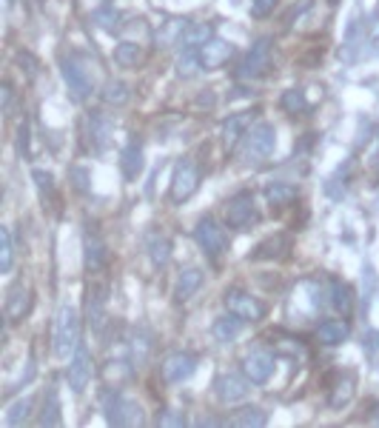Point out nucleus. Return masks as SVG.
I'll return each instance as SVG.
<instances>
[{"instance_id":"nucleus-31","label":"nucleus","mask_w":379,"mask_h":428,"mask_svg":"<svg viewBox=\"0 0 379 428\" xmlns=\"http://www.w3.org/2000/svg\"><path fill=\"white\" fill-rule=\"evenodd\" d=\"M231 425H265V414L260 408H242L231 417Z\"/></svg>"},{"instance_id":"nucleus-34","label":"nucleus","mask_w":379,"mask_h":428,"mask_svg":"<svg viewBox=\"0 0 379 428\" xmlns=\"http://www.w3.org/2000/svg\"><path fill=\"white\" fill-rule=\"evenodd\" d=\"M57 391L54 388H49V406L43 403V417H40V425H57L60 422V417H57Z\"/></svg>"},{"instance_id":"nucleus-8","label":"nucleus","mask_w":379,"mask_h":428,"mask_svg":"<svg viewBox=\"0 0 379 428\" xmlns=\"http://www.w3.org/2000/svg\"><path fill=\"white\" fill-rule=\"evenodd\" d=\"M226 305H229L231 314H237V317H242V320H260V317L265 314L263 303H257L254 297L245 294V291H240V289H231V291L226 294Z\"/></svg>"},{"instance_id":"nucleus-4","label":"nucleus","mask_w":379,"mask_h":428,"mask_svg":"<svg viewBox=\"0 0 379 428\" xmlns=\"http://www.w3.org/2000/svg\"><path fill=\"white\" fill-rule=\"evenodd\" d=\"M257 220H260V214H257V208H254V197H251L248 192H240V194H234V197L229 200V206H226V223H229L231 229L248 231Z\"/></svg>"},{"instance_id":"nucleus-23","label":"nucleus","mask_w":379,"mask_h":428,"mask_svg":"<svg viewBox=\"0 0 379 428\" xmlns=\"http://www.w3.org/2000/svg\"><path fill=\"white\" fill-rule=\"evenodd\" d=\"M114 60H117L120 66L132 69V66H137L140 60H143V49H140V46H134V43H120V46H117V52H114Z\"/></svg>"},{"instance_id":"nucleus-3","label":"nucleus","mask_w":379,"mask_h":428,"mask_svg":"<svg viewBox=\"0 0 379 428\" xmlns=\"http://www.w3.org/2000/svg\"><path fill=\"white\" fill-rule=\"evenodd\" d=\"M277 146V132L271 123H257L245 135V148H242V158L245 163H257V160H265Z\"/></svg>"},{"instance_id":"nucleus-1","label":"nucleus","mask_w":379,"mask_h":428,"mask_svg":"<svg viewBox=\"0 0 379 428\" xmlns=\"http://www.w3.org/2000/svg\"><path fill=\"white\" fill-rule=\"evenodd\" d=\"M80 317L75 305H63L54 317V354L66 360L69 351H75L80 343Z\"/></svg>"},{"instance_id":"nucleus-33","label":"nucleus","mask_w":379,"mask_h":428,"mask_svg":"<svg viewBox=\"0 0 379 428\" xmlns=\"http://www.w3.org/2000/svg\"><path fill=\"white\" fill-rule=\"evenodd\" d=\"M29 411H31V397H23V400H17V403L9 408V414H6V422H12V425H20V422L29 417Z\"/></svg>"},{"instance_id":"nucleus-12","label":"nucleus","mask_w":379,"mask_h":428,"mask_svg":"<svg viewBox=\"0 0 379 428\" xmlns=\"http://www.w3.org/2000/svg\"><path fill=\"white\" fill-rule=\"evenodd\" d=\"M231 54H234V46L231 43L211 38L206 46H200V63H203V69H219L223 63H229Z\"/></svg>"},{"instance_id":"nucleus-18","label":"nucleus","mask_w":379,"mask_h":428,"mask_svg":"<svg viewBox=\"0 0 379 428\" xmlns=\"http://www.w3.org/2000/svg\"><path fill=\"white\" fill-rule=\"evenodd\" d=\"M6 312L12 320H20L29 312V289H23V283H17L9 291V303H6Z\"/></svg>"},{"instance_id":"nucleus-26","label":"nucleus","mask_w":379,"mask_h":428,"mask_svg":"<svg viewBox=\"0 0 379 428\" xmlns=\"http://www.w3.org/2000/svg\"><path fill=\"white\" fill-rule=\"evenodd\" d=\"M106 263V249H103V243L98 237H91L86 240V266L88 268H100Z\"/></svg>"},{"instance_id":"nucleus-14","label":"nucleus","mask_w":379,"mask_h":428,"mask_svg":"<svg viewBox=\"0 0 379 428\" xmlns=\"http://www.w3.org/2000/svg\"><path fill=\"white\" fill-rule=\"evenodd\" d=\"M248 394V383L240 377V374H223L217 380V397L223 403H237V400H242V397Z\"/></svg>"},{"instance_id":"nucleus-20","label":"nucleus","mask_w":379,"mask_h":428,"mask_svg":"<svg viewBox=\"0 0 379 428\" xmlns=\"http://www.w3.org/2000/svg\"><path fill=\"white\" fill-rule=\"evenodd\" d=\"M200 283H203V274L197 268H185L177 280V300H188L200 289Z\"/></svg>"},{"instance_id":"nucleus-30","label":"nucleus","mask_w":379,"mask_h":428,"mask_svg":"<svg viewBox=\"0 0 379 428\" xmlns=\"http://www.w3.org/2000/svg\"><path fill=\"white\" fill-rule=\"evenodd\" d=\"M277 249H288V237H274V240H268V243H263V246L254 252V257L257 260H265V257H277V254H282V252H277Z\"/></svg>"},{"instance_id":"nucleus-9","label":"nucleus","mask_w":379,"mask_h":428,"mask_svg":"<svg viewBox=\"0 0 379 428\" xmlns=\"http://www.w3.org/2000/svg\"><path fill=\"white\" fill-rule=\"evenodd\" d=\"M242 372H245V377L251 380V383H265L268 377H271V372H274V357L268 354V351H263V349H257V351H251V354H245V360H242Z\"/></svg>"},{"instance_id":"nucleus-19","label":"nucleus","mask_w":379,"mask_h":428,"mask_svg":"<svg viewBox=\"0 0 379 428\" xmlns=\"http://www.w3.org/2000/svg\"><path fill=\"white\" fill-rule=\"evenodd\" d=\"M140 169H143V151H140V143L132 140L129 148L123 151V171H125V177H129V180H134L140 174Z\"/></svg>"},{"instance_id":"nucleus-11","label":"nucleus","mask_w":379,"mask_h":428,"mask_svg":"<svg viewBox=\"0 0 379 428\" xmlns=\"http://www.w3.org/2000/svg\"><path fill=\"white\" fill-rule=\"evenodd\" d=\"M91 380V360H88V349L86 346H77L75 349V360L69 365V385L75 391H86Z\"/></svg>"},{"instance_id":"nucleus-40","label":"nucleus","mask_w":379,"mask_h":428,"mask_svg":"<svg viewBox=\"0 0 379 428\" xmlns=\"http://www.w3.org/2000/svg\"><path fill=\"white\" fill-rule=\"evenodd\" d=\"M35 180L40 183V189L52 192V177H49V174H43V171H35Z\"/></svg>"},{"instance_id":"nucleus-38","label":"nucleus","mask_w":379,"mask_h":428,"mask_svg":"<svg viewBox=\"0 0 379 428\" xmlns=\"http://www.w3.org/2000/svg\"><path fill=\"white\" fill-rule=\"evenodd\" d=\"M148 351H151V340H148V337H140V340H134V360H137V362H146Z\"/></svg>"},{"instance_id":"nucleus-39","label":"nucleus","mask_w":379,"mask_h":428,"mask_svg":"<svg viewBox=\"0 0 379 428\" xmlns=\"http://www.w3.org/2000/svg\"><path fill=\"white\" fill-rule=\"evenodd\" d=\"M157 422H160V425H183L185 420H183L180 414H163V417L157 420Z\"/></svg>"},{"instance_id":"nucleus-28","label":"nucleus","mask_w":379,"mask_h":428,"mask_svg":"<svg viewBox=\"0 0 379 428\" xmlns=\"http://www.w3.org/2000/svg\"><path fill=\"white\" fill-rule=\"evenodd\" d=\"M148 249H151V260L157 263V266H166L169 263V240L166 237H160V234H151V240H148Z\"/></svg>"},{"instance_id":"nucleus-42","label":"nucleus","mask_w":379,"mask_h":428,"mask_svg":"<svg viewBox=\"0 0 379 428\" xmlns=\"http://www.w3.org/2000/svg\"><path fill=\"white\" fill-rule=\"evenodd\" d=\"M376 422H379V414H376Z\"/></svg>"},{"instance_id":"nucleus-27","label":"nucleus","mask_w":379,"mask_h":428,"mask_svg":"<svg viewBox=\"0 0 379 428\" xmlns=\"http://www.w3.org/2000/svg\"><path fill=\"white\" fill-rule=\"evenodd\" d=\"M129 98H132L129 86L120 83V80L109 83V86H106V91H103V100H106L109 106H123V103H129Z\"/></svg>"},{"instance_id":"nucleus-16","label":"nucleus","mask_w":379,"mask_h":428,"mask_svg":"<svg viewBox=\"0 0 379 428\" xmlns=\"http://www.w3.org/2000/svg\"><path fill=\"white\" fill-rule=\"evenodd\" d=\"M240 328H242V317H237V314L219 317V320L214 323V337H217L219 343H231L237 334H240Z\"/></svg>"},{"instance_id":"nucleus-32","label":"nucleus","mask_w":379,"mask_h":428,"mask_svg":"<svg viewBox=\"0 0 379 428\" xmlns=\"http://www.w3.org/2000/svg\"><path fill=\"white\" fill-rule=\"evenodd\" d=\"M12 234L9 229H0V268L9 271L12 268Z\"/></svg>"},{"instance_id":"nucleus-10","label":"nucleus","mask_w":379,"mask_h":428,"mask_svg":"<svg viewBox=\"0 0 379 428\" xmlns=\"http://www.w3.org/2000/svg\"><path fill=\"white\" fill-rule=\"evenodd\" d=\"M194 365H197V360L192 354L177 351V354L166 357V362H163V377L169 383H183V380H188V377L194 374Z\"/></svg>"},{"instance_id":"nucleus-6","label":"nucleus","mask_w":379,"mask_h":428,"mask_svg":"<svg viewBox=\"0 0 379 428\" xmlns=\"http://www.w3.org/2000/svg\"><path fill=\"white\" fill-rule=\"evenodd\" d=\"M194 240H197V246L206 252V254H211V257H219L226 252V231L219 229L211 217H203L200 223H197V229H194Z\"/></svg>"},{"instance_id":"nucleus-5","label":"nucleus","mask_w":379,"mask_h":428,"mask_svg":"<svg viewBox=\"0 0 379 428\" xmlns=\"http://www.w3.org/2000/svg\"><path fill=\"white\" fill-rule=\"evenodd\" d=\"M197 186H200V169H197V163L192 158L180 160V166L174 171V180H171V200L174 203L188 200L197 192Z\"/></svg>"},{"instance_id":"nucleus-29","label":"nucleus","mask_w":379,"mask_h":428,"mask_svg":"<svg viewBox=\"0 0 379 428\" xmlns=\"http://www.w3.org/2000/svg\"><path fill=\"white\" fill-rule=\"evenodd\" d=\"M197 66H203V63H200V52H192V49H185L183 57L177 60V72H180L183 77H192V75L197 72Z\"/></svg>"},{"instance_id":"nucleus-2","label":"nucleus","mask_w":379,"mask_h":428,"mask_svg":"<svg viewBox=\"0 0 379 428\" xmlns=\"http://www.w3.org/2000/svg\"><path fill=\"white\" fill-rule=\"evenodd\" d=\"M63 77H66V86L77 100L88 98L94 91V72L88 69V60L80 54H69L63 60Z\"/></svg>"},{"instance_id":"nucleus-25","label":"nucleus","mask_w":379,"mask_h":428,"mask_svg":"<svg viewBox=\"0 0 379 428\" xmlns=\"http://www.w3.org/2000/svg\"><path fill=\"white\" fill-rule=\"evenodd\" d=\"M331 303H334L337 312L348 314L351 312V289L345 286V283H339V280H334L331 283Z\"/></svg>"},{"instance_id":"nucleus-13","label":"nucleus","mask_w":379,"mask_h":428,"mask_svg":"<svg viewBox=\"0 0 379 428\" xmlns=\"http://www.w3.org/2000/svg\"><path fill=\"white\" fill-rule=\"evenodd\" d=\"M109 420L117 425H140L143 422V411L134 400H125V397H114V403L109 406Z\"/></svg>"},{"instance_id":"nucleus-7","label":"nucleus","mask_w":379,"mask_h":428,"mask_svg":"<svg viewBox=\"0 0 379 428\" xmlns=\"http://www.w3.org/2000/svg\"><path fill=\"white\" fill-rule=\"evenodd\" d=\"M268 60H271V40L263 38L251 46V52L245 54L242 66H240V77H260L268 69Z\"/></svg>"},{"instance_id":"nucleus-24","label":"nucleus","mask_w":379,"mask_h":428,"mask_svg":"<svg viewBox=\"0 0 379 428\" xmlns=\"http://www.w3.org/2000/svg\"><path fill=\"white\" fill-rule=\"evenodd\" d=\"M88 126H91V137L98 140V148H103V146H106V137L111 135V120L94 112V114L88 117Z\"/></svg>"},{"instance_id":"nucleus-37","label":"nucleus","mask_w":379,"mask_h":428,"mask_svg":"<svg viewBox=\"0 0 379 428\" xmlns=\"http://www.w3.org/2000/svg\"><path fill=\"white\" fill-rule=\"evenodd\" d=\"M277 0H251V15L254 17H265L271 9H274Z\"/></svg>"},{"instance_id":"nucleus-35","label":"nucleus","mask_w":379,"mask_h":428,"mask_svg":"<svg viewBox=\"0 0 379 428\" xmlns=\"http://www.w3.org/2000/svg\"><path fill=\"white\" fill-rule=\"evenodd\" d=\"M282 109L291 112V114L302 112V109H305V95H302V91H297V89L286 91V95H282Z\"/></svg>"},{"instance_id":"nucleus-22","label":"nucleus","mask_w":379,"mask_h":428,"mask_svg":"<svg viewBox=\"0 0 379 428\" xmlns=\"http://www.w3.org/2000/svg\"><path fill=\"white\" fill-rule=\"evenodd\" d=\"M265 194L274 206H288V203L297 200V189L288 186V183H271V186L265 189Z\"/></svg>"},{"instance_id":"nucleus-21","label":"nucleus","mask_w":379,"mask_h":428,"mask_svg":"<svg viewBox=\"0 0 379 428\" xmlns=\"http://www.w3.org/2000/svg\"><path fill=\"white\" fill-rule=\"evenodd\" d=\"M214 35V29L208 23H194V26H185V32H183V46H206Z\"/></svg>"},{"instance_id":"nucleus-41","label":"nucleus","mask_w":379,"mask_h":428,"mask_svg":"<svg viewBox=\"0 0 379 428\" xmlns=\"http://www.w3.org/2000/svg\"><path fill=\"white\" fill-rule=\"evenodd\" d=\"M94 20H117V15L114 12H98L94 15ZM117 23H106V29H114Z\"/></svg>"},{"instance_id":"nucleus-17","label":"nucleus","mask_w":379,"mask_h":428,"mask_svg":"<svg viewBox=\"0 0 379 428\" xmlns=\"http://www.w3.org/2000/svg\"><path fill=\"white\" fill-rule=\"evenodd\" d=\"M248 120H251V117H248L245 112H242V114H234V117H229V120H226V126H223V137H226V146H229V148H234V146H237V140H240V137H245L242 132L248 129Z\"/></svg>"},{"instance_id":"nucleus-36","label":"nucleus","mask_w":379,"mask_h":428,"mask_svg":"<svg viewBox=\"0 0 379 428\" xmlns=\"http://www.w3.org/2000/svg\"><path fill=\"white\" fill-rule=\"evenodd\" d=\"M337 388H339V391L331 397V406H334V408H339V406H345V403L351 400V394H354V380L345 377V383H339Z\"/></svg>"},{"instance_id":"nucleus-15","label":"nucleus","mask_w":379,"mask_h":428,"mask_svg":"<svg viewBox=\"0 0 379 428\" xmlns=\"http://www.w3.org/2000/svg\"><path fill=\"white\" fill-rule=\"evenodd\" d=\"M348 334H351V326L345 323V320H325L317 328V337L325 346H339L342 340H348Z\"/></svg>"}]
</instances>
